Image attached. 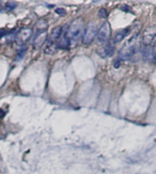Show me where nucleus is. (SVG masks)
Returning a JSON list of instances; mask_svg holds the SVG:
<instances>
[{"mask_svg": "<svg viewBox=\"0 0 156 174\" xmlns=\"http://www.w3.org/2000/svg\"><path fill=\"white\" fill-rule=\"evenodd\" d=\"M83 27H84L83 20L81 18H77L73 20V22L67 28H65L66 36L69 42L70 47H75L79 41L80 38L83 36V32H84Z\"/></svg>", "mask_w": 156, "mask_h": 174, "instance_id": "f257e3e1", "label": "nucleus"}, {"mask_svg": "<svg viewBox=\"0 0 156 174\" xmlns=\"http://www.w3.org/2000/svg\"><path fill=\"white\" fill-rule=\"evenodd\" d=\"M62 32H63V28L61 27H57L52 30L51 34L50 35V36L47 38V46L45 48L46 54L52 55L57 51V49H58V43L59 39H61Z\"/></svg>", "mask_w": 156, "mask_h": 174, "instance_id": "f03ea898", "label": "nucleus"}, {"mask_svg": "<svg viewBox=\"0 0 156 174\" xmlns=\"http://www.w3.org/2000/svg\"><path fill=\"white\" fill-rule=\"evenodd\" d=\"M96 35H97V25H96L95 22H90L87 25V27L84 28V32L82 36L83 43L86 45L92 43Z\"/></svg>", "mask_w": 156, "mask_h": 174, "instance_id": "7ed1b4c3", "label": "nucleus"}, {"mask_svg": "<svg viewBox=\"0 0 156 174\" xmlns=\"http://www.w3.org/2000/svg\"><path fill=\"white\" fill-rule=\"evenodd\" d=\"M110 35H111V26L108 22H104L101 27L100 28L97 35V40L99 43L103 44L106 43L110 39Z\"/></svg>", "mask_w": 156, "mask_h": 174, "instance_id": "20e7f679", "label": "nucleus"}, {"mask_svg": "<svg viewBox=\"0 0 156 174\" xmlns=\"http://www.w3.org/2000/svg\"><path fill=\"white\" fill-rule=\"evenodd\" d=\"M32 35H33V31H32L31 28H22L16 35L15 41L17 42V44H18L20 46H23L31 39Z\"/></svg>", "mask_w": 156, "mask_h": 174, "instance_id": "39448f33", "label": "nucleus"}, {"mask_svg": "<svg viewBox=\"0 0 156 174\" xmlns=\"http://www.w3.org/2000/svg\"><path fill=\"white\" fill-rule=\"evenodd\" d=\"M47 30L44 31H37L33 39V48L34 49H39L43 44H45L47 40Z\"/></svg>", "mask_w": 156, "mask_h": 174, "instance_id": "423d86ee", "label": "nucleus"}, {"mask_svg": "<svg viewBox=\"0 0 156 174\" xmlns=\"http://www.w3.org/2000/svg\"><path fill=\"white\" fill-rule=\"evenodd\" d=\"M156 36V27H148L142 33V41L145 46H149Z\"/></svg>", "mask_w": 156, "mask_h": 174, "instance_id": "0eeeda50", "label": "nucleus"}, {"mask_svg": "<svg viewBox=\"0 0 156 174\" xmlns=\"http://www.w3.org/2000/svg\"><path fill=\"white\" fill-rule=\"evenodd\" d=\"M136 52V47L133 43H129L128 45H126L122 50L120 52V58L122 59V60H125V59H128L130 58L133 57Z\"/></svg>", "mask_w": 156, "mask_h": 174, "instance_id": "6e6552de", "label": "nucleus"}, {"mask_svg": "<svg viewBox=\"0 0 156 174\" xmlns=\"http://www.w3.org/2000/svg\"><path fill=\"white\" fill-rule=\"evenodd\" d=\"M130 32V28H125V29H122L120 32H117L114 36V39H113V42L114 43H119L123 40V39L125 36L129 34Z\"/></svg>", "mask_w": 156, "mask_h": 174, "instance_id": "1a4fd4ad", "label": "nucleus"}, {"mask_svg": "<svg viewBox=\"0 0 156 174\" xmlns=\"http://www.w3.org/2000/svg\"><path fill=\"white\" fill-rule=\"evenodd\" d=\"M114 52V47L112 45H107L103 48V56L105 57H110L113 54Z\"/></svg>", "mask_w": 156, "mask_h": 174, "instance_id": "9d476101", "label": "nucleus"}, {"mask_svg": "<svg viewBox=\"0 0 156 174\" xmlns=\"http://www.w3.org/2000/svg\"><path fill=\"white\" fill-rule=\"evenodd\" d=\"M16 7H17V3H14V2H7V3L6 4L5 9H6L7 11H12V10H14Z\"/></svg>", "mask_w": 156, "mask_h": 174, "instance_id": "9b49d317", "label": "nucleus"}, {"mask_svg": "<svg viewBox=\"0 0 156 174\" xmlns=\"http://www.w3.org/2000/svg\"><path fill=\"white\" fill-rule=\"evenodd\" d=\"M26 51H27V47H24L20 48V50H19V51H18V53H17V57H18V58H23V56L25 55Z\"/></svg>", "mask_w": 156, "mask_h": 174, "instance_id": "f8f14e48", "label": "nucleus"}, {"mask_svg": "<svg viewBox=\"0 0 156 174\" xmlns=\"http://www.w3.org/2000/svg\"><path fill=\"white\" fill-rule=\"evenodd\" d=\"M99 16L102 18H105L107 16H108V13H107V10L104 9V8H101L100 11H99Z\"/></svg>", "mask_w": 156, "mask_h": 174, "instance_id": "ddd939ff", "label": "nucleus"}, {"mask_svg": "<svg viewBox=\"0 0 156 174\" xmlns=\"http://www.w3.org/2000/svg\"><path fill=\"white\" fill-rule=\"evenodd\" d=\"M56 13L58 14L59 16H65L66 15V10L63 8H58L56 9Z\"/></svg>", "mask_w": 156, "mask_h": 174, "instance_id": "4468645a", "label": "nucleus"}, {"mask_svg": "<svg viewBox=\"0 0 156 174\" xmlns=\"http://www.w3.org/2000/svg\"><path fill=\"white\" fill-rule=\"evenodd\" d=\"M152 56H153L154 60L156 61V42L154 43V46H153V48H152Z\"/></svg>", "mask_w": 156, "mask_h": 174, "instance_id": "2eb2a0df", "label": "nucleus"}, {"mask_svg": "<svg viewBox=\"0 0 156 174\" xmlns=\"http://www.w3.org/2000/svg\"><path fill=\"white\" fill-rule=\"evenodd\" d=\"M3 11V8H2V6H1V2H0V12Z\"/></svg>", "mask_w": 156, "mask_h": 174, "instance_id": "dca6fc26", "label": "nucleus"}]
</instances>
